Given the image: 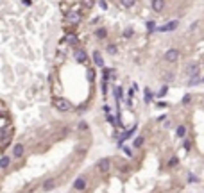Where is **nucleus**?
I'll list each match as a JSON object with an SVG mask.
<instances>
[{
    "label": "nucleus",
    "instance_id": "nucleus-8",
    "mask_svg": "<svg viewBox=\"0 0 204 193\" xmlns=\"http://www.w3.org/2000/svg\"><path fill=\"white\" fill-rule=\"evenodd\" d=\"M23 152H25V147H23L22 143H15V145H13V156H15L16 159H20V157L23 156Z\"/></svg>",
    "mask_w": 204,
    "mask_h": 193
},
{
    "label": "nucleus",
    "instance_id": "nucleus-22",
    "mask_svg": "<svg viewBox=\"0 0 204 193\" xmlns=\"http://www.w3.org/2000/svg\"><path fill=\"white\" fill-rule=\"evenodd\" d=\"M147 30H149V32H152V30H158L156 23H154V21H147Z\"/></svg>",
    "mask_w": 204,
    "mask_h": 193
},
{
    "label": "nucleus",
    "instance_id": "nucleus-16",
    "mask_svg": "<svg viewBox=\"0 0 204 193\" xmlns=\"http://www.w3.org/2000/svg\"><path fill=\"white\" fill-rule=\"evenodd\" d=\"M95 36H97V38H106V36H108V30H106V29H97V32H95Z\"/></svg>",
    "mask_w": 204,
    "mask_h": 193
},
{
    "label": "nucleus",
    "instance_id": "nucleus-23",
    "mask_svg": "<svg viewBox=\"0 0 204 193\" xmlns=\"http://www.w3.org/2000/svg\"><path fill=\"white\" fill-rule=\"evenodd\" d=\"M82 6L86 7V9H91L93 7V0H82Z\"/></svg>",
    "mask_w": 204,
    "mask_h": 193
},
{
    "label": "nucleus",
    "instance_id": "nucleus-7",
    "mask_svg": "<svg viewBox=\"0 0 204 193\" xmlns=\"http://www.w3.org/2000/svg\"><path fill=\"white\" fill-rule=\"evenodd\" d=\"M73 188L77 190V191H84L86 190V177H77L75 179V182H73Z\"/></svg>",
    "mask_w": 204,
    "mask_h": 193
},
{
    "label": "nucleus",
    "instance_id": "nucleus-21",
    "mask_svg": "<svg viewBox=\"0 0 204 193\" xmlns=\"http://www.w3.org/2000/svg\"><path fill=\"white\" fill-rule=\"evenodd\" d=\"M145 102H147V104H151V102H152V93H151L149 88H145Z\"/></svg>",
    "mask_w": 204,
    "mask_h": 193
},
{
    "label": "nucleus",
    "instance_id": "nucleus-32",
    "mask_svg": "<svg viewBox=\"0 0 204 193\" xmlns=\"http://www.w3.org/2000/svg\"><path fill=\"white\" fill-rule=\"evenodd\" d=\"M165 93H167V86H163V88H161V91L158 93V97H163Z\"/></svg>",
    "mask_w": 204,
    "mask_h": 193
},
{
    "label": "nucleus",
    "instance_id": "nucleus-31",
    "mask_svg": "<svg viewBox=\"0 0 204 193\" xmlns=\"http://www.w3.org/2000/svg\"><path fill=\"white\" fill-rule=\"evenodd\" d=\"M183 147H184V150H190V149H192V145H190V141H188V140H184Z\"/></svg>",
    "mask_w": 204,
    "mask_h": 193
},
{
    "label": "nucleus",
    "instance_id": "nucleus-26",
    "mask_svg": "<svg viewBox=\"0 0 204 193\" xmlns=\"http://www.w3.org/2000/svg\"><path fill=\"white\" fill-rule=\"evenodd\" d=\"M124 152H125V156H127V157L134 156V154H132V149H129V147H124Z\"/></svg>",
    "mask_w": 204,
    "mask_h": 193
},
{
    "label": "nucleus",
    "instance_id": "nucleus-4",
    "mask_svg": "<svg viewBox=\"0 0 204 193\" xmlns=\"http://www.w3.org/2000/svg\"><path fill=\"white\" fill-rule=\"evenodd\" d=\"M97 168H99L100 173H106V172H109V168H111V161L108 157H102V159H99V163H97Z\"/></svg>",
    "mask_w": 204,
    "mask_h": 193
},
{
    "label": "nucleus",
    "instance_id": "nucleus-11",
    "mask_svg": "<svg viewBox=\"0 0 204 193\" xmlns=\"http://www.w3.org/2000/svg\"><path fill=\"white\" fill-rule=\"evenodd\" d=\"M163 7H165V0H152V11L160 13L163 11Z\"/></svg>",
    "mask_w": 204,
    "mask_h": 193
},
{
    "label": "nucleus",
    "instance_id": "nucleus-2",
    "mask_svg": "<svg viewBox=\"0 0 204 193\" xmlns=\"http://www.w3.org/2000/svg\"><path fill=\"white\" fill-rule=\"evenodd\" d=\"M184 73L188 75V77H197V75H201V64L199 63H190L184 66Z\"/></svg>",
    "mask_w": 204,
    "mask_h": 193
},
{
    "label": "nucleus",
    "instance_id": "nucleus-3",
    "mask_svg": "<svg viewBox=\"0 0 204 193\" xmlns=\"http://www.w3.org/2000/svg\"><path fill=\"white\" fill-rule=\"evenodd\" d=\"M177 27H179V21H177V20H172V21H167L165 25L158 27V32H170V30H175Z\"/></svg>",
    "mask_w": 204,
    "mask_h": 193
},
{
    "label": "nucleus",
    "instance_id": "nucleus-13",
    "mask_svg": "<svg viewBox=\"0 0 204 193\" xmlns=\"http://www.w3.org/2000/svg\"><path fill=\"white\" fill-rule=\"evenodd\" d=\"M9 163H11L9 156H2V159H0V168H7Z\"/></svg>",
    "mask_w": 204,
    "mask_h": 193
},
{
    "label": "nucleus",
    "instance_id": "nucleus-5",
    "mask_svg": "<svg viewBox=\"0 0 204 193\" xmlns=\"http://www.w3.org/2000/svg\"><path fill=\"white\" fill-rule=\"evenodd\" d=\"M165 59H167L168 63H175L177 59H179V50L177 48H168L165 52Z\"/></svg>",
    "mask_w": 204,
    "mask_h": 193
},
{
    "label": "nucleus",
    "instance_id": "nucleus-10",
    "mask_svg": "<svg viewBox=\"0 0 204 193\" xmlns=\"http://www.w3.org/2000/svg\"><path fill=\"white\" fill-rule=\"evenodd\" d=\"M91 56H93V63L97 64V66H100V68H102V66H104V59H102L100 52H99V50H95Z\"/></svg>",
    "mask_w": 204,
    "mask_h": 193
},
{
    "label": "nucleus",
    "instance_id": "nucleus-30",
    "mask_svg": "<svg viewBox=\"0 0 204 193\" xmlns=\"http://www.w3.org/2000/svg\"><path fill=\"white\" fill-rule=\"evenodd\" d=\"M99 6H100L102 9L106 11V9H108V2H106V0H100V2H99Z\"/></svg>",
    "mask_w": 204,
    "mask_h": 193
},
{
    "label": "nucleus",
    "instance_id": "nucleus-14",
    "mask_svg": "<svg viewBox=\"0 0 204 193\" xmlns=\"http://www.w3.org/2000/svg\"><path fill=\"white\" fill-rule=\"evenodd\" d=\"M175 134H177V138H184V134H186V127H184V125H179L177 131H175Z\"/></svg>",
    "mask_w": 204,
    "mask_h": 193
},
{
    "label": "nucleus",
    "instance_id": "nucleus-15",
    "mask_svg": "<svg viewBox=\"0 0 204 193\" xmlns=\"http://www.w3.org/2000/svg\"><path fill=\"white\" fill-rule=\"evenodd\" d=\"M143 141H145V138H143V136H136V138H134V147L140 149V147L143 145Z\"/></svg>",
    "mask_w": 204,
    "mask_h": 193
},
{
    "label": "nucleus",
    "instance_id": "nucleus-20",
    "mask_svg": "<svg viewBox=\"0 0 204 193\" xmlns=\"http://www.w3.org/2000/svg\"><path fill=\"white\" fill-rule=\"evenodd\" d=\"M86 71H88V80H90V82H93V80H95V71H93V68H86Z\"/></svg>",
    "mask_w": 204,
    "mask_h": 193
},
{
    "label": "nucleus",
    "instance_id": "nucleus-24",
    "mask_svg": "<svg viewBox=\"0 0 204 193\" xmlns=\"http://www.w3.org/2000/svg\"><path fill=\"white\" fill-rule=\"evenodd\" d=\"M122 4H124V7H132L134 6V0H122Z\"/></svg>",
    "mask_w": 204,
    "mask_h": 193
},
{
    "label": "nucleus",
    "instance_id": "nucleus-17",
    "mask_svg": "<svg viewBox=\"0 0 204 193\" xmlns=\"http://www.w3.org/2000/svg\"><path fill=\"white\" fill-rule=\"evenodd\" d=\"M199 82H201V75H197V77H190L188 86H197Z\"/></svg>",
    "mask_w": 204,
    "mask_h": 193
},
{
    "label": "nucleus",
    "instance_id": "nucleus-25",
    "mask_svg": "<svg viewBox=\"0 0 204 193\" xmlns=\"http://www.w3.org/2000/svg\"><path fill=\"white\" fill-rule=\"evenodd\" d=\"M132 32H134V30H132L131 27H129V29H125V30H124V38H131Z\"/></svg>",
    "mask_w": 204,
    "mask_h": 193
},
{
    "label": "nucleus",
    "instance_id": "nucleus-9",
    "mask_svg": "<svg viewBox=\"0 0 204 193\" xmlns=\"http://www.w3.org/2000/svg\"><path fill=\"white\" fill-rule=\"evenodd\" d=\"M56 184H58V182H56L54 179H47L43 182V191H52V190L56 188Z\"/></svg>",
    "mask_w": 204,
    "mask_h": 193
},
{
    "label": "nucleus",
    "instance_id": "nucleus-29",
    "mask_svg": "<svg viewBox=\"0 0 204 193\" xmlns=\"http://www.w3.org/2000/svg\"><path fill=\"white\" fill-rule=\"evenodd\" d=\"M79 129H81V131H88V123H86V122H81Z\"/></svg>",
    "mask_w": 204,
    "mask_h": 193
},
{
    "label": "nucleus",
    "instance_id": "nucleus-1",
    "mask_svg": "<svg viewBox=\"0 0 204 193\" xmlns=\"http://www.w3.org/2000/svg\"><path fill=\"white\" fill-rule=\"evenodd\" d=\"M54 107H56L58 111H61V113H68V111L72 109V104L66 99H56L54 100Z\"/></svg>",
    "mask_w": 204,
    "mask_h": 193
},
{
    "label": "nucleus",
    "instance_id": "nucleus-18",
    "mask_svg": "<svg viewBox=\"0 0 204 193\" xmlns=\"http://www.w3.org/2000/svg\"><path fill=\"white\" fill-rule=\"evenodd\" d=\"M66 41L70 43V45H77V36H75V34L66 36Z\"/></svg>",
    "mask_w": 204,
    "mask_h": 193
},
{
    "label": "nucleus",
    "instance_id": "nucleus-33",
    "mask_svg": "<svg viewBox=\"0 0 204 193\" xmlns=\"http://www.w3.org/2000/svg\"><path fill=\"white\" fill-rule=\"evenodd\" d=\"M23 4H25V6H30V0H22Z\"/></svg>",
    "mask_w": 204,
    "mask_h": 193
},
{
    "label": "nucleus",
    "instance_id": "nucleus-27",
    "mask_svg": "<svg viewBox=\"0 0 204 193\" xmlns=\"http://www.w3.org/2000/svg\"><path fill=\"white\" fill-rule=\"evenodd\" d=\"M190 102H192V95H188V93H186V95L183 97V104H190Z\"/></svg>",
    "mask_w": 204,
    "mask_h": 193
},
{
    "label": "nucleus",
    "instance_id": "nucleus-19",
    "mask_svg": "<svg viewBox=\"0 0 204 193\" xmlns=\"http://www.w3.org/2000/svg\"><path fill=\"white\" fill-rule=\"evenodd\" d=\"M117 52H118V47H117V45H108V54L115 56Z\"/></svg>",
    "mask_w": 204,
    "mask_h": 193
},
{
    "label": "nucleus",
    "instance_id": "nucleus-28",
    "mask_svg": "<svg viewBox=\"0 0 204 193\" xmlns=\"http://www.w3.org/2000/svg\"><path fill=\"white\" fill-rule=\"evenodd\" d=\"M175 164H177V157H172V159L168 161V166L172 168V166H175Z\"/></svg>",
    "mask_w": 204,
    "mask_h": 193
},
{
    "label": "nucleus",
    "instance_id": "nucleus-12",
    "mask_svg": "<svg viewBox=\"0 0 204 193\" xmlns=\"http://www.w3.org/2000/svg\"><path fill=\"white\" fill-rule=\"evenodd\" d=\"M73 57H75V61H77V63H86V54H84L82 50H75Z\"/></svg>",
    "mask_w": 204,
    "mask_h": 193
},
{
    "label": "nucleus",
    "instance_id": "nucleus-6",
    "mask_svg": "<svg viewBox=\"0 0 204 193\" xmlns=\"http://www.w3.org/2000/svg\"><path fill=\"white\" fill-rule=\"evenodd\" d=\"M66 20L70 21L72 25H77L81 21V13L79 11H68V13H66Z\"/></svg>",
    "mask_w": 204,
    "mask_h": 193
}]
</instances>
